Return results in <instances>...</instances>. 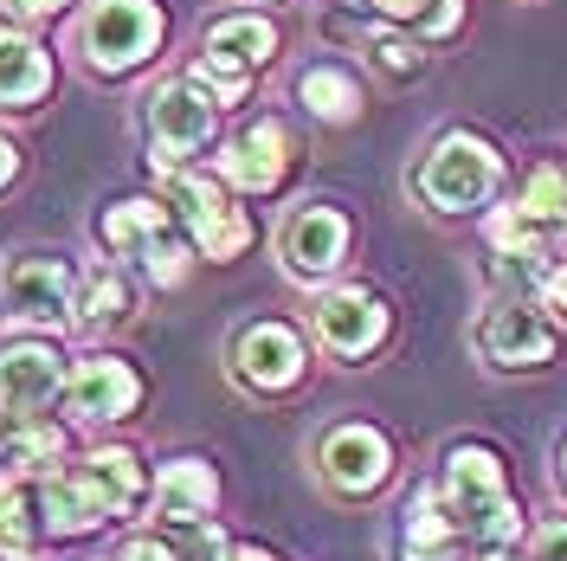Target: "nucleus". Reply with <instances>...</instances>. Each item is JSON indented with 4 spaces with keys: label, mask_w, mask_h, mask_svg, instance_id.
<instances>
[{
    "label": "nucleus",
    "mask_w": 567,
    "mask_h": 561,
    "mask_svg": "<svg viewBox=\"0 0 567 561\" xmlns=\"http://www.w3.org/2000/svg\"><path fill=\"white\" fill-rule=\"evenodd\" d=\"M496 181H503V155H496L484 136L452 130V136H439L420 155L413 194H420L425 207H439V213H471V207H484V201L496 194Z\"/></svg>",
    "instance_id": "f257e3e1"
},
{
    "label": "nucleus",
    "mask_w": 567,
    "mask_h": 561,
    "mask_svg": "<svg viewBox=\"0 0 567 561\" xmlns=\"http://www.w3.org/2000/svg\"><path fill=\"white\" fill-rule=\"evenodd\" d=\"M162 33H168V20L155 0H91L84 27H78V52L97 78H123L155 59Z\"/></svg>",
    "instance_id": "f03ea898"
},
{
    "label": "nucleus",
    "mask_w": 567,
    "mask_h": 561,
    "mask_svg": "<svg viewBox=\"0 0 567 561\" xmlns=\"http://www.w3.org/2000/svg\"><path fill=\"white\" fill-rule=\"evenodd\" d=\"M142 116H148V136H155V162H162V175L181 169L187 155H200V149L213 142V130H219V104H213L194 78H168V84H155Z\"/></svg>",
    "instance_id": "7ed1b4c3"
},
{
    "label": "nucleus",
    "mask_w": 567,
    "mask_h": 561,
    "mask_svg": "<svg viewBox=\"0 0 567 561\" xmlns=\"http://www.w3.org/2000/svg\"><path fill=\"white\" fill-rule=\"evenodd\" d=\"M168 213L194 233V246L207 258H239L251 246V220L246 207H233V194L207 175H168Z\"/></svg>",
    "instance_id": "20e7f679"
},
{
    "label": "nucleus",
    "mask_w": 567,
    "mask_h": 561,
    "mask_svg": "<svg viewBox=\"0 0 567 561\" xmlns=\"http://www.w3.org/2000/svg\"><path fill=\"white\" fill-rule=\"evenodd\" d=\"M7 316L33 329H65L78 316V272L59 252H27L7 265Z\"/></svg>",
    "instance_id": "39448f33"
},
{
    "label": "nucleus",
    "mask_w": 567,
    "mask_h": 561,
    "mask_svg": "<svg viewBox=\"0 0 567 561\" xmlns=\"http://www.w3.org/2000/svg\"><path fill=\"white\" fill-rule=\"evenodd\" d=\"M439 497H445V510H452V523H458L464 536H484V523L509 503L503 458H496L491 446H471V439L452 446V452H445V484H439Z\"/></svg>",
    "instance_id": "423d86ee"
},
{
    "label": "nucleus",
    "mask_w": 567,
    "mask_h": 561,
    "mask_svg": "<svg viewBox=\"0 0 567 561\" xmlns=\"http://www.w3.org/2000/svg\"><path fill=\"white\" fill-rule=\"evenodd\" d=\"M317 471H322V484H329V491H342V497L381 491V484L393 478L388 432H374V426H361V420L322 432V439H317Z\"/></svg>",
    "instance_id": "0eeeda50"
},
{
    "label": "nucleus",
    "mask_w": 567,
    "mask_h": 561,
    "mask_svg": "<svg viewBox=\"0 0 567 561\" xmlns=\"http://www.w3.org/2000/svg\"><path fill=\"white\" fill-rule=\"evenodd\" d=\"M278 258L297 284H322L329 272H342V258H349V220L336 207H322V201L297 207L278 233Z\"/></svg>",
    "instance_id": "6e6552de"
},
{
    "label": "nucleus",
    "mask_w": 567,
    "mask_h": 561,
    "mask_svg": "<svg viewBox=\"0 0 567 561\" xmlns=\"http://www.w3.org/2000/svg\"><path fill=\"white\" fill-rule=\"evenodd\" d=\"M477 349L491 368H509V375H523V368H548L555 361V329H548V316L529 310V304H496L484 323H477Z\"/></svg>",
    "instance_id": "1a4fd4ad"
},
{
    "label": "nucleus",
    "mask_w": 567,
    "mask_h": 561,
    "mask_svg": "<svg viewBox=\"0 0 567 561\" xmlns=\"http://www.w3.org/2000/svg\"><path fill=\"white\" fill-rule=\"evenodd\" d=\"M233 375L251 394H284V387L303 381V343L290 323H251L233 336Z\"/></svg>",
    "instance_id": "9d476101"
},
{
    "label": "nucleus",
    "mask_w": 567,
    "mask_h": 561,
    "mask_svg": "<svg viewBox=\"0 0 567 561\" xmlns=\"http://www.w3.org/2000/svg\"><path fill=\"white\" fill-rule=\"evenodd\" d=\"M317 336L329 355H342V361H361V355L381 349V336H388V304L374 297V290H322L317 304Z\"/></svg>",
    "instance_id": "9b49d317"
},
{
    "label": "nucleus",
    "mask_w": 567,
    "mask_h": 561,
    "mask_svg": "<svg viewBox=\"0 0 567 561\" xmlns=\"http://www.w3.org/2000/svg\"><path fill=\"white\" fill-rule=\"evenodd\" d=\"M65 355L52 343H0V407L7 414H45L65 394Z\"/></svg>",
    "instance_id": "f8f14e48"
},
{
    "label": "nucleus",
    "mask_w": 567,
    "mask_h": 561,
    "mask_svg": "<svg viewBox=\"0 0 567 561\" xmlns=\"http://www.w3.org/2000/svg\"><path fill=\"white\" fill-rule=\"evenodd\" d=\"M65 400L78 420H130L142 407V375L123 355H84L65 381Z\"/></svg>",
    "instance_id": "ddd939ff"
},
{
    "label": "nucleus",
    "mask_w": 567,
    "mask_h": 561,
    "mask_svg": "<svg viewBox=\"0 0 567 561\" xmlns=\"http://www.w3.org/2000/svg\"><path fill=\"white\" fill-rule=\"evenodd\" d=\"M219 175L239 194H278L284 175H290V130L278 116H258L246 136H233L219 149Z\"/></svg>",
    "instance_id": "4468645a"
},
{
    "label": "nucleus",
    "mask_w": 567,
    "mask_h": 561,
    "mask_svg": "<svg viewBox=\"0 0 567 561\" xmlns=\"http://www.w3.org/2000/svg\"><path fill=\"white\" fill-rule=\"evenodd\" d=\"M213 503H219V478L207 471V458H175L162 471V491H155L162 529H200Z\"/></svg>",
    "instance_id": "2eb2a0df"
},
{
    "label": "nucleus",
    "mask_w": 567,
    "mask_h": 561,
    "mask_svg": "<svg viewBox=\"0 0 567 561\" xmlns=\"http://www.w3.org/2000/svg\"><path fill=\"white\" fill-rule=\"evenodd\" d=\"M265 59H278V27H271V20H258V13H226V20L207 27V65L213 71H239V78H246V71L265 65Z\"/></svg>",
    "instance_id": "dca6fc26"
},
{
    "label": "nucleus",
    "mask_w": 567,
    "mask_h": 561,
    "mask_svg": "<svg viewBox=\"0 0 567 561\" xmlns=\"http://www.w3.org/2000/svg\"><path fill=\"white\" fill-rule=\"evenodd\" d=\"M458 536L445 497L439 491H413L406 503V523H400V561H458Z\"/></svg>",
    "instance_id": "f3484780"
},
{
    "label": "nucleus",
    "mask_w": 567,
    "mask_h": 561,
    "mask_svg": "<svg viewBox=\"0 0 567 561\" xmlns=\"http://www.w3.org/2000/svg\"><path fill=\"white\" fill-rule=\"evenodd\" d=\"M52 91V59L27 33H0V110H33Z\"/></svg>",
    "instance_id": "a211bd4d"
},
{
    "label": "nucleus",
    "mask_w": 567,
    "mask_h": 561,
    "mask_svg": "<svg viewBox=\"0 0 567 561\" xmlns=\"http://www.w3.org/2000/svg\"><path fill=\"white\" fill-rule=\"evenodd\" d=\"M39 510H45V529H52V536H91V529L110 517L104 497L84 484V471H45Z\"/></svg>",
    "instance_id": "6ab92c4d"
},
{
    "label": "nucleus",
    "mask_w": 567,
    "mask_h": 561,
    "mask_svg": "<svg viewBox=\"0 0 567 561\" xmlns=\"http://www.w3.org/2000/svg\"><path fill=\"white\" fill-rule=\"evenodd\" d=\"M168 220H175V213L155 207V201H110V207L97 213V239H104V252H116V258H142L155 239H168Z\"/></svg>",
    "instance_id": "aec40b11"
},
{
    "label": "nucleus",
    "mask_w": 567,
    "mask_h": 561,
    "mask_svg": "<svg viewBox=\"0 0 567 561\" xmlns=\"http://www.w3.org/2000/svg\"><path fill=\"white\" fill-rule=\"evenodd\" d=\"M84 484L104 497L110 517H130L142 497H148V471H142L136 452H123V446H97V452L84 458Z\"/></svg>",
    "instance_id": "412c9836"
},
{
    "label": "nucleus",
    "mask_w": 567,
    "mask_h": 561,
    "mask_svg": "<svg viewBox=\"0 0 567 561\" xmlns=\"http://www.w3.org/2000/svg\"><path fill=\"white\" fill-rule=\"evenodd\" d=\"M297 104L310 110L317 123H354L361 116V84L342 65H310L297 78Z\"/></svg>",
    "instance_id": "4be33fe9"
},
{
    "label": "nucleus",
    "mask_w": 567,
    "mask_h": 561,
    "mask_svg": "<svg viewBox=\"0 0 567 561\" xmlns=\"http://www.w3.org/2000/svg\"><path fill=\"white\" fill-rule=\"evenodd\" d=\"M59 452H65V426L0 407V465H52Z\"/></svg>",
    "instance_id": "5701e85b"
},
{
    "label": "nucleus",
    "mask_w": 567,
    "mask_h": 561,
    "mask_svg": "<svg viewBox=\"0 0 567 561\" xmlns=\"http://www.w3.org/2000/svg\"><path fill=\"white\" fill-rule=\"evenodd\" d=\"M130 310H136V290L123 284V272H91L84 290H78V316L84 323H123Z\"/></svg>",
    "instance_id": "b1692460"
},
{
    "label": "nucleus",
    "mask_w": 567,
    "mask_h": 561,
    "mask_svg": "<svg viewBox=\"0 0 567 561\" xmlns=\"http://www.w3.org/2000/svg\"><path fill=\"white\" fill-rule=\"evenodd\" d=\"M374 13L406 20V27H420L425 39H445V33H458L464 0H374Z\"/></svg>",
    "instance_id": "393cba45"
},
{
    "label": "nucleus",
    "mask_w": 567,
    "mask_h": 561,
    "mask_svg": "<svg viewBox=\"0 0 567 561\" xmlns=\"http://www.w3.org/2000/svg\"><path fill=\"white\" fill-rule=\"evenodd\" d=\"M516 207L529 213L542 233H548V226H567V175L561 169H535V175L523 181V201H516Z\"/></svg>",
    "instance_id": "a878e982"
},
{
    "label": "nucleus",
    "mask_w": 567,
    "mask_h": 561,
    "mask_svg": "<svg viewBox=\"0 0 567 561\" xmlns=\"http://www.w3.org/2000/svg\"><path fill=\"white\" fill-rule=\"evenodd\" d=\"M33 542V497L13 478H0V555H20Z\"/></svg>",
    "instance_id": "bb28decb"
},
{
    "label": "nucleus",
    "mask_w": 567,
    "mask_h": 561,
    "mask_svg": "<svg viewBox=\"0 0 567 561\" xmlns=\"http://www.w3.org/2000/svg\"><path fill=\"white\" fill-rule=\"evenodd\" d=\"M368 59L388 71V78H420V71H425V52H420V45H406V39H393V33H374V39H368Z\"/></svg>",
    "instance_id": "cd10ccee"
},
{
    "label": "nucleus",
    "mask_w": 567,
    "mask_h": 561,
    "mask_svg": "<svg viewBox=\"0 0 567 561\" xmlns=\"http://www.w3.org/2000/svg\"><path fill=\"white\" fill-rule=\"evenodd\" d=\"M142 272L162 284V290H168V284H181V278H187V246H181L175 233H168V239H155V246L142 252Z\"/></svg>",
    "instance_id": "c85d7f7f"
},
{
    "label": "nucleus",
    "mask_w": 567,
    "mask_h": 561,
    "mask_svg": "<svg viewBox=\"0 0 567 561\" xmlns=\"http://www.w3.org/2000/svg\"><path fill=\"white\" fill-rule=\"evenodd\" d=\"M535 290H542V304H548V310H561V323H567V252L548 265V272H542V284H535Z\"/></svg>",
    "instance_id": "c756f323"
},
{
    "label": "nucleus",
    "mask_w": 567,
    "mask_h": 561,
    "mask_svg": "<svg viewBox=\"0 0 567 561\" xmlns=\"http://www.w3.org/2000/svg\"><path fill=\"white\" fill-rule=\"evenodd\" d=\"M535 561H567V517L535 529Z\"/></svg>",
    "instance_id": "7c9ffc66"
},
{
    "label": "nucleus",
    "mask_w": 567,
    "mask_h": 561,
    "mask_svg": "<svg viewBox=\"0 0 567 561\" xmlns=\"http://www.w3.org/2000/svg\"><path fill=\"white\" fill-rule=\"evenodd\" d=\"M71 0H0V13L7 20H52V13H65Z\"/></svg>",
    "instance_id": "2f4dec72"
},
{
    "label": "nucleus",
    "mask_w": 567,
    "mask_h": 561,
    "mask_svg": "<svg viewBox=\"0 0 567 561\" xmlns=\"http://www.w3.org/2000/svg\"><path fill=\"white\" fill-rule=\"evenodd\" d=\"M116 561H181L175 549H168V542H155V536H130V542H123V555Z\"/></svg>",
    "instance_id": "473e14b6"
},
{
    "label": "nucleus",
    "mask_w": 567,
    "mask_h": 561,
    "mask_svg": "<svg viewBox=\"0 0 567 561\" xmlns=\"http://www.w3.org/2000/svg\"><path fill=\"white\" fill-rule=\"evenodd\" d=\"M13 181H20V142L0 136V187H13Z\"/></svg>",
    "instance_id": "72a5a7b5"
},
{
    "label": "nucleus",
    "mask_w": 567,
    "mask_h": 561,
    "mask_svg": "<svg viewBox=\"0 0 567 561\" xmlns=\"http://www.w3.org/2000/svg\"><path fill=\"white\" fill-rule=\"evenodd\" d=\"M233 561H271V555H265V549H239Z\"/></svg>",
    "instance_id": "f704fd0d"
},
{
    "label": "nucleus",
    "mask_w": 567,
    "mask_h": 561,
    "mask_svg": "<svg viewBox=\"0 0 567 561\" xmlns=\"http://www.w3.org/2000/svg\"><path fill=\"white\" fill-rule=\"evenodd\" d=\"M561 491H567V446H561Z\"/></svg>",
    "instance_id": "c9c22d12"
},
{
    "label": "nucleus",
    "mask_w": 567,
    "mask_h": 561,
    "mask_svg": "<svg viewBox=\"0 0 567 561\" xmlns=\"http://www.w3.org/2000/svg\"><path fill=\"white\" fill-rule=\"evenodd\" d=\"M477 561H509V555H477Z\"/></svg>",
    "instance_id": "e433bc0d"
}]
</instances>
